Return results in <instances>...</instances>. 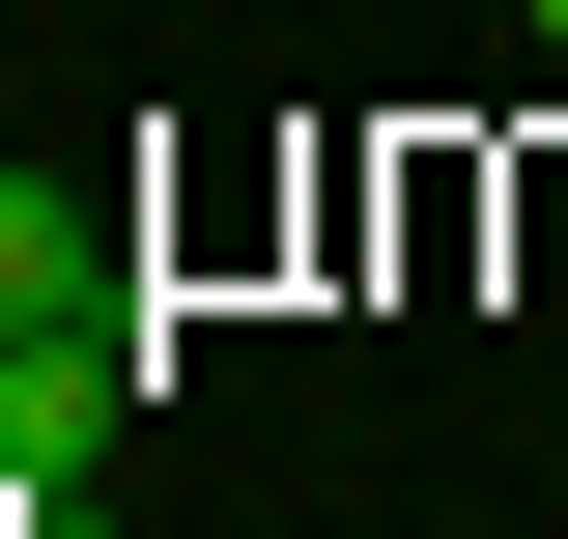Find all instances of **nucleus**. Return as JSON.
I'll return each mask as SVG.
<instances>
[{
    "mask_svg": "<svg viewBox=\"0 0 568 539\" xmlns=\"http://www.w3.org/2000/svg\"><path fill=\"white\" fill-rule=\"evenodd\" d=\"M540 58H568V0H540Z\"/></svg>",
    "mask_w": 568,
    "mask_h": 539,
    "instance_id": "obj_1",
    "label": "nucleus"
}]
</instances>
